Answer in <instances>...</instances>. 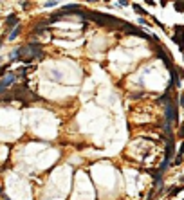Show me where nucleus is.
Wrapping results in <instances>:
<instances>
[{"label":"nucleus","mask_w":184,"mask_h":200,"mask_svg":"<svg viewBox=\"0 0 184 200\" xmlns=\"http://www.w3.org/2000/svg\"><path fill=\"white\" fill-rule=\"evenodd\" d=\"M0 191H2V186H0Z\"/></svg>","instance_id":"obj_13"},{"label":"nucleus","mask_w":184,"mask_h":200,"mask_svg":"<svg viewBox=\"0 0 184 200\" xmlns=\"http://www.w3.org/2000/svg\"><path fill=\"white\" fill-rule=\"evenodd\" d=\"M166 121L168 123H177L179 121V117H177V105L173 103V101H170L168 105H166Z\"/></svg>","instance_id":"obj_2"},{"label":"nucleus","mask_w":184,"mask_h":200,"mask_svg":"<svg viewBox=\"0 0 184 200\" xmlns=\"http://www.w3.org/2000/svg\"><path fill=\"white\" fill-rule=\"evenodd\" d=\"M179 105H181V106H184V94L181 96V99H179Z\"/></svg>","instance_id":"obj_12"},{"label":"nucleus","mask_w":184,"mask_h":200,"mask_svg":"<svg viewBox=\"0 0 184 200\" xmlns=\"http://www.w3.org/2000/svg\"><path fill=\"white\" fill-rule=\"evenodd\" d=\"M18 32H20V27H14V29L11 31V34H9V40H14V38L18 36Z\"/></svg>","instance_id":"obj_7"},{"label":"nucleus","mask_w":184,"mask_h":200,"mask_svg":"<svg viewBox=\"0 0 184 200\" xmlns=\"http://www.w3.org/2000/svg\"><path fill=\"white\" fill-rule=\"evenodd\" d=\"M5 23H7V27H9V29H11V27H13V29H14V27H18V16H16V14H9V16H7V20H5Z\"/></svg>","instance_id":"obj_4"},{"label":"nucleus","mask_w":184,"mask_h":200,"mask_svg":"<svg viewBox=\"0 0 184 200\" xmlns=\"http://www.w3.org/2000/svg\"><path fill=\"white\" fill-rule=\"evenodd\" d=\"M137 22H139V23H143V25H152V23H148V20H146V18H139Z\"/></svg>","instance_id":"obj_10"},{"label":"nucleus","mask_w":184,"mask_h":200,"mask_svg":"<svg viewBox=\"0 0 184 200\" xmlns=\"http://www.w3.org/2000/svg\"><path fill=\"white\" fill-rule=\"evenodd\" d=\"M175 157V139H173V135H170V141H168V144H166V155H164V161H163V164L159 166V173H163L166 168H168V164H170V161Z\"/></svg>","instance_id":"obj_1"},{"label":"nucleus","mask_w":184,"mask_h":200,"mask_svg":"<svg viewBox=\"0 0 184 200\" xmlns=\"http://www.w3.org/2000/svg\"><path fill=\"white\" fill-rule=\"evenodd\" d=\"M182 56H184V52H182Z\"/></svg>","instance_id":"obj_14"},{"label":"nucleus","mask_w":184,"mask_h":200,"mask_svg":"<svg viewBox=\"0 0 184 200\" xmlns=\"http://www.w3.org/2000/svg\"><path fill=\"white\" fill-rule=\"evenodd\" d=\"M173 31H175V32H184V25H175Z\"/></svg>","instance_id":"obj_9"},{"label":"nucleus","mask_w":184,"mask_h":200,"mask_svg":"<svg viewBox=\"0 0 184 200\" xmlns=\"http://www.w3.org/2000/svg\"><path fill=\"white\" fill-rule=\"evenodd\" d=\"M179 193H181V188H172V189L168 191V197H170V198H173V197H175V195H179Z\"/></svg>","instance_id":"obj_6"},{"label":"nucleus","mask_w":184,"mask_h":200,"mask_svg":"<svg viewBox=\"0 0 184 200\" xmlns=\"http://www.w3.org/2000/svg\"><path fill=\"white\" fill-rule=\"evenodd\" d=\"M14 79H16V76H14V72H7L2 79H0V94L5 90V88H9L13 83H14Z\"/></svg>","instance_id":"obj_3"},{"label":"nucleus","mask_w":184,"mask_h":200,"mask_svg":"<svg viewBox=\"0 0 184 200\" xmlns=\"http://www.w3.org/2000/svg\"><path fill=\"white\" fill-rule=\"evenodd\" d=\"M132 7H134V11H136V13L139 14V18H141V16L145 18V16L148 14V13H146V9H143V7H141L139 4H132Z\"/></svg>","instance_id":"obj_5"},{"label":"nucleus","mask_w":184,"mask_h":200,"mask_svg":"<svg viewBox=\"0 0 184 200\" xmlns=\"http://www.w3.org/2000/svg\"><path fill=\"white\" fill-rule=\"evenodd\" d=\"M173 5H175V9H177L179 13H184V2H175Z\"/></svg>","instance_id":"obj_8"},{"label":"nucleus","mask_w":184,"mask_h":200,"mask_svg":"<svg viewBox=\"0 0 184 200\" xmlns=\"http://www.w3.org/2000/svg\"><path fill=\"white\" fill-rule=\"evenodd\" d=\"M179 137H181V139L184 141V125L181 126V128H179Z\"/></svg>","instance_id":"obj_11"}]
</instances>
